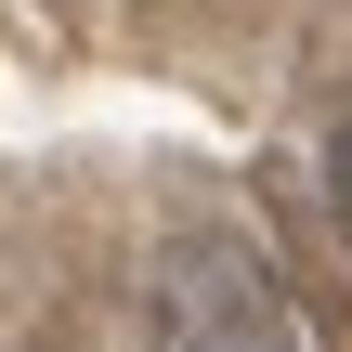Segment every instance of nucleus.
<instances>
[{"mask_svg":"<svg viewBox=\"0 0 352 352\" xmlns=\"http://www.w3.org/2000/svg\"><path fill=\"white\" fill-rule=\"evenodd\" d=\"M157 352H300L274 261L248 235H170L157 248Z\"/></svg>","mask_w":352,"mask_h":352,"instance_id":"nucleus-1","label":"nucleus"},{"mask_svg":"<svg viewBox=\"0 0 352 352\" xmlns=\"http://www.w3.org/2000/svg\"><path fill=\"white\" fill-rule=\"evenodd\" d=\"M327 196H340V222H352V118H340V144H327Z\"/></svg>","mask_w":352,"mask_h":352,"instance_id":"nucleus-2","label":"nucleus"}]
</instances>
